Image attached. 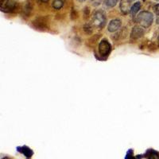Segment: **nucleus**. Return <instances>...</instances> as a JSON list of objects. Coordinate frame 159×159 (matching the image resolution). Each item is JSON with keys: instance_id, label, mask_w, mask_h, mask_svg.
<instances>
[{"instance_id": "f257e3e1", "label": "nucleus", "mask_w": 159, "mask_h": 159, "mask_svg": "<svg viewBox=\"0 0 159 159\" xmlns=\"http://www.w3.org/2000/svg\"><path fill=\"white\" fill-rule=\"evenodd\" d=\"M153 21H154L153 14L149 11H142L139 13L136 18V22L145 28L150 26L151 24L153 23Z\"/></svg>"}, {"instance_id": "f03ea898", "label": "nucleus", "mask_w": 159, "mask_h": 159, "mask_svg": "<svg viewBox=\"0 0 159 159\" xmlns=\"http://www.w3.org/2000/svg\"><path fill=\"white\" fill-rule=\"evenodd\" d=\"M92 24L98 28H103L106 24V16L103 11H96L92 15Z\"/></svg>"}, {"instance_id": "7ed1b4c3", "label": "nucleus", "mask_w": 159, "mask_h": 159, "mask_svg": "<svg viewBox=\"0 0 159 159\" xmlns=\"http://www.w3.org/2000/svg\"><path fill=\"white\" fill-rule=\"evenodd\" d=\"M111 50V46L110 43L106 40H103L100 42L99 45V54L103 57H106L109 55Z\"/></svg>"}, {"instance_id": "20e7f679", "label": "nucleus", "mask_w": 159, "mask_h": 159, "mask_svg": "<svg viewBox=\"0 0 159 159\" xmlns=\"http://www.w3.org/2000/svg\"><path fill=\"white\" fill-rule=\"evenodd\" d=\"M145 30L140 26H134L132 29L131 33H130V39L131 40H137L139 38H142L144 35Z\"/></svg>"}, {"instance_id": "39448f33", "label": "nucleus", "mask_w": 159, "mask_h": 159, "mask_svg": "<svg viewBox=\"0 0 159 159\" xmlns=\"http://www.w3.org/2000/svg\"><path fill=\"white\" fill-rule=\"evenodd\" d=\"M17 7H18L17 2L12 0H9L3 5H1V9L4 12H13L17 9Z\"/></svg>"}, {"instance_id": "423d86ee", "label": "nucleus", "mask_w": 159, "mask_h": 159, "mask_svg": "<svg viewBox=\"0 0 159 159\" xmlns=\"http://www.w3.org/2000/svg\"><path fill=\"white\" fill-rule=\"evenodd\" d=\"M121 21L119 19H113L111 20L110 22L108 25V31L109 32H111V33H114L116 32L117 30H119L121 27Z\"/></svg>"}, {"instance_id": "0eeeda50", "label": "nucleus", "mask_w": 159, "mask_h": 159, "mask_svg": "<svg viewBox=\"0 0 159 159\" xmlns=\"http://www.w3.org/2000/svg\"><path fill=\"white\" fill-rule=\"evenodd\" d=\"M33 24L34 25V27L38 30H45V28L47 27V22L43 18H37L33 22Z\"/></svg>"}, {"instance_id": "6e6552de", "label": "nucleus", "mask_w": 159, "mask_h": 159, "mask_svg": "<svg viewBox=\"0 0 159 159\" xmlns=\"http://www.w3.org/2000/svg\"><path fill=\"white\" fill-rule=\"evenodd\" d=\"M120 9H121V11L127 15L129 12H130V2L127 1V0H122L121 2H120Z\"/></svg>"}, {"instance_id": "1a4fd4ad", "label": "nucleus", "mask_w": 159, "mask_h": 159, "mask_svg": "<svg viewBox=\"0 0 159 159\" xmlns=\"http://www.w3.org/2000/svg\"><path fill=\"white\" fill-rule=\"evenodd\" d=\"M140 8H141V3L139 2H135L134 5L132 6L131 9H130V14L132 15V16H134V15L139 12Z\"/></svg>"}, {"instance_id": "9d476101", "label": "nucleus", "mask_w": 159, "mask_h": 159, "mask_svg": "<svg viewBox=\"0 0 159 159\" xmlns=\"http://www.w3.org/2000/svg\"><path fill=\"white\" fill-rule=\"evenodd\" d=\"M64 6V0H54L52 2V7L56 10H60Z\"/></svg>"}, {"instance_id": "9b49d317", "label": "nucleus", "mask_w": 159, "mask_h": 159, "mask_svg": "<svg viewBox=\"0 0 159 159\" xmlns=\"http://www.w3.org/2000/svg\"><path fill=\"white\" fill-rule=\"evenodd\" d=\"M118 2H119V0H106L105 5L107 6V7H114L118 3Z\"/></svg>"}, {"instance_id": "f8f14e48", "label": "nucleus", "mask_w": 159, "mask_h": 159, "mask_svg": "<svg viewBox=\"0 0 159 159\" xmlns=\"http://www.w3.org/2000/svg\"><path fill=\"white\" fill-rule=\"evenodd\" d=\"M84 30L87 33V34H92V25H84Z\"/></svg>"}, {"instance_id": "ddd939ff", "label": "nucleus", "mask_w": 159, "mask_h": 159, "mask_svg": "<svg viewBox=\"0 0 159 159\" xmlns=\"http://www.w3.org/2000/svg\"><path fill=\"white\" fill-rule=\"evenodd\" d=\"M91 2H92V5L93 6H99L100 5V3H101L102 0H91Z\"/></svg>"}, {"instance_id": "4468645a", "label": "nucleus", "mask_w": 159, "mask_h": 159, "mask_svg": "<svg viewBox=\"0 0 159 159\" xmlns=\"http://www.w3.org/2000/svg\"><path fill=\"white\" fill-rule=\"evenodd\" d=\"M154 11L156 15L157 16H159V3L158 4H156L155 6L154 7Z\"/></svg>"}, {"instance_id": "2eb2a0df", "label": "nucleus", "mask_w": 159, "mask_h": 159, "mask_svg": "<svg viewBox=\"0 0 159 159\" xmlns=\"http://www.w3.org/2000/svg\"><path fill=\"white\" fill-rule=\"evenodd\" d=\"M89 15V7H85L84 8V16L88 17Z\"/></svg>"}, {"instance_id": "dca6fc26", "label": "nucleus", "mask_w": 159, "mask_h": 159, "mask_svg": "<svg viewBox=\"0 0 159 159\" xmlns=\"http://www.w3.org/2000/svg\"><path fill=\"white\" fill-rule=\"evenodd\" d=\"M9 0H0V5H3L7 2H8Z\"/></svg>"}, {"instance_id": "f3484780", "label": "nucleus", "mask_w": 159, "mask_h": 159, "mask_svg": "<svg viewBox=\"0 0 159 159\" xmlns=\"http://www.w3.org/2000/svg\"><path fill=\"white\" fill-rule=\"evenodd\" d=\"M150 159H159V156H152Z\"/></svg>"}, {"instance_id": "a211bd4d", "label": "nucleus", "mask_w": 159, "mask_h": 159, "mask_svg": "<svg viewBox=\"0 0 159 159\" xmlns=\"http://www.w3.org/2000/svg\"><path fill=\"white\" fill-rule=\"evenodd\" d=\"M40 1H41V2H49V0H40Z\"/></svg>"}, {"instance_id": "6ab92c4d", "label": "nucleus", "mask_w": 159, "mask_h": 159, "mask_svg": "<svg viewBox=\"0 0 159 159\" xmlns=\"http://www.w3.org/2000/svg\"><path fill=\"white\" fill-rule=\"evenodd\" d=\"M78 1H79V2H84L85 0H78Z\"/></svg>"}, {"instance_id": "aec40b11", "label": "nucleus", "mask_w": 159, "mask_h": 159, "mask_svg": "<svg viewBox=\"0 0 159 159\" xmlns=\"http://www.w3.org/2000/svg\"><path fill=\"white\" fill-rule=\"evenodd\" d=\"M127 1H128V2H132V1H134V0H127Z\"/></svg>"}, {"instance_id": "412c9836", "label": "nucleus", "mask_w": 159, "mask_h": 159, "mask_svg": "<svg viewBox=\"0 0 159 159\" xmlns=\"http://www.w3.org/2000/svg\"><path fill=\"white\" fill-rule=\"evenodd\" d=\"M157 24H158V25H159V18H157Z\"/></svg>"}, {"instance_id": "4be33fe9", "label": "nucleus", "mask_w": 159, "mask_h": 159, "mask_svg": "<svg viewBox=\"0 0 159 159\" xmlns=\"http://www.w3.org/2000/svg\"><path fill=\"white\" fill-rule=\"evenodd\" d=\"M155 1H159V0H155Z\"/></svg>"}]
</instances>
